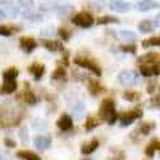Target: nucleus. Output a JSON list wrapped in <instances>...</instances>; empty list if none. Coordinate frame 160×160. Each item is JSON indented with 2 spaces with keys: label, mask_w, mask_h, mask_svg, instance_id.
I'll use <instances>...</instances> for the list:
<instances>
[{
  "label": "nucleus",
  "mask_w": 160,
  "mask_h": 160,
  "mask_svg": "<svg viewBox=\"0 0 160 160\" xmlns=\"http://www.w3.org/2000/svg\"><path fill=\"white\" fill-rule=\"evenodd\" d=\"M34 142H35V146H37L38 149L45 151V149H48V148H50V144H51V138H50V136H43V135H40V136H37V138L34 139Z\"/></svg>",
  "instance_id": "14"
},
{
  "label": "nucleus",
  "mask_w": 160,
  "mask_h": 160,
  "mask_svg": "<svg viewBox=\"0 0 160 160\" xmlns=\"http://www.w3.org/2000/svg\"><path fill=\"white\" fill-rule=\"evenodd\" d=\"M139 69H141L142 75L152 77V75H158L160 74V64H141Z\"/></svg>",
  "instance_id": "6"
},
{
  "label": "nucleus",
  "mask_w": 160,
  "mask_h": 160,
  "mask_svg": "<svg viewBox=\"0 0 160 160\" xmlns=\"http://www.w3.org/2000/svg\"><path fill=\"white\" fill-rule=\"evenodd\" d=\"M154 128H155V125H154L152 122H146V123H142V125H141L139 133H141V135H149V133H151Z\"/></svg>",
  "instance_id": "28"
},
{
  "label": "nucleus",
  "mask_w": 160,
  "mask_h": 160,
  "mask_svg": "<svg viewBox=\"0 0 160 160\" xmlns=\"http://www.w3.org/2000/svg\"><path fill=\"white\" fill-rule=\"evenodd\" d=\"M142 115V111L141 109H133V111H128V112H123L120 115V125L122 127H127L130 123H133L136 118H139Z\"/></svg>",
  "instance_id": "5"
},
{
  "label": "nucleus",
  "mask_w": 160,
  "mask_h": 160,
  "mask_svg": "<svg viewBox=\"0 0 160 160\" xmlns=\"http://www.w3.org/2000/svg\"><path fill=\"white\" fill-rule=\"evenodd\" d=\"M53 5L58 7L55 2H42V10H51V8H53Z\"/></svg>",
  "instance_id": "43"
},
{
  "label": "nucleus",
  "mask_w": 160,
  "mask_h": 160,
  "mask_svg": "<svg viewBox=\"0 0 160 160\" xmlns=\"http://www.w3.org/2000/svg\"><path fill=\"white\" fill-rule=\"evenodd\" d=\"M72 112H74V117L75 118H82L83 117V106L82 104H75L72 108Z\"/></svg>",
  "instance_id": "30"
},
{
  "label": "nucleus",
  "mask_w": 160,
  "mask_h": 160,
  "mask_svg": "<svg viewBox=\"0 0 160 160\" xmlns=\"http://www.w3.org/2000/svg\"><path fill=\"white\" fill-rule=\"evenodd\" d=\"M26 18H29L31 21H40V15H37V13H24Z\"/></svg>",
  "instance_id": "38"
},
{
  "label": "nucleus",
  "mask_w": 160,
  "mask_h": 160,
  "mask_svg": "<svg viewBox=\"0 0 160 160\" xmlns=\"http://www.w3.org/2000/svg\"><path fill=\"white\" fill-rule=\"evenodd\" d=\"M88 90H90L91 95H98V93H101V91H102L101 85H99L98 82H95V80H91V82L88 83Z\"/></svg>",
  "instance_id": "26"
},
{
  "label": "nucleus",
  "mask_w": 160,
  "mask_h": 160,
  "mask_svg": "<svg viewBox=\"0 0 160 160\" xmlns=\"http://www.w3.org/2000/svg\"><path fill=\"white\" fill-rule=\"evenodd\" d=\"M85 160H90V158H85Z\"/></svg>",
  "instance_id": "49"
},
{
  "label": "nucleus",
  "mask_w": 160,
  "mask_h": 160,
  "mask_svg": "<svg viewBox=\"0 0 160 160\" xmlns=\"http://www.w3.org/2000/svg\"><path fill=\"white\" fill-rule=\"evenodd\" d=\"M141 64H160V56L157 53H148L142 58H139V66Z\"/></svg>",
  "instance_id": "13"
},
{
  "label": "nucleus",
  "mask_w": 160,
  "mask_h": 160,
  "mask_svg": "<svg viewBox=\"0 0 160 160\" xmlns=\"http://www.w3.org/2000/svg\"><path fill=\"white\" fill-rule=\"evenodd\" d=\"M0 160H8V155H7V152L0 151Z\"/></svg>",
  "instance_id": "47"
},
{
  "label": "nucleus",
  "mask_w": 160,
  "mask_h": 160,
  "mask_svg": "<svg viewBox=\"0 0 160 160\" xmlns=\"http://www.w3.org/2000/svg\"><path fill=\"white\" fill-rule=\"evenodd\" d=\"M155 151H160V141H157V139L152 141V142L148 146V148H146V155H148V157H152Z\"/></svg>",
  "instance_id": "22"
},
{
  "label": "nucleus",
  "mask_w": 160,
  "mask_h": 160,
  "mask_svg": "<svg viewBox=\"0 0 160 160\" xmlns=\"http://www.w3.org/2000/svg\"><path fill=\"white\" fill-rule=\"evenodd\" d=\"M98 22L99 24H111V22H118V19L114 18V16H102V18L98 19Z\"/></svg>",
  "instance_id": "33"
},
{
  "label": "nucleus",
  "mask_w": 160,
  "mask_h": 160,
  "mask_svg": "<svg viewBox=\"0 0 160 160\" xmlns=\"http://www.w3.org/2000/svg\"><path fill=\"white\" fill-rule=\"evenodd\" d=\"M138 28H139L141 32H152V29H154V22H152L151 19H144V21L139 22Z\"/></svg>",
  "instance_id": "21"
},
{
  "label": "nucleus",
  "mask_w": 160,
  "mask_h": 160,
  "mask_svg": "<svg viewBox=\"0 0 160 160\" xmlns=\"http://www.w3.org/2000/svg\"><path fill=\"white\" fill-rule=\"evenodd\" d=\"M21 96H22V101H24V102H28V104H31V106H32V104H35V102L38 101V98L34 95L32 91H24Z\"/></svg>",
  "instance_id": "20"
},
{
  "label": "nucleus",
  "mask_w": 160,
  "mask_h": 160,
  "mask_svg": "<svg viewBox=\"0 0 160 160\" xmlns=\"http://www.w3.org/2000/svg\"><path fill=\"white\" fill-rule=\"evenodd\" d=\"M109 160H125V155H123V152L115 151V155H112Z\"/></svg>",
  "instance_id": "40"
},
{
  "label": "nucleus",
  "mask_w": 160,
  "mask_h": 160,
  "mask_svg": "<svg viewBox=\"0 0 160 160\" xmlns=\"http://www.w3.org/2000/svg\"><path fill=\"white\" fill-rule=\"evenodd\" d=\"M96 148H99V141L98 139H91L90 142H85L82 144V154H91V152H95Z\"/></svg>",
  "instance_id": "15"
},
{
  "label": "nucleus",
  "mask_w": 160,
  "mask_h": 160,
  "mask_svg": "<svg viewBox=\"0 0 160 160\" xmlns=\"http://www.w3.org/2000/svg\"><path fill=\"white\" fill-rule=\"evenodd\" d=\"M122 50L127 51V53H135V51H136V47H135V45H123Z\"/></svg>",
  "instance_id": "44"
},
{
  "label": "nucleus",
  "mask_w": 160,
  "mask_h": 160,
  "mask_svg": "<svg viewBox=\"0 0 160 160\" xmlns=\"http://www.w3.org/2000/svg\"><path fill=\"white\" fill-rule=\"evenodd\" d=\"M19 138H21V141H22L24 144H28V142H29V136H28V128H26V127H22V128L19 130Z\"/></svg>",
  "instance_id": "34"
},
{
  "label": "nucleus",
  "mask_w": 160,
  "mask_h": 160,
  "mask_svg": "<svg viewBox=\"0 0 160 160\" xmlns=\"http://www.w3.org/2000/svg\"><path fill=\"white\" fill-rule=\"evenodd\" d=\"M151 104L154 106V108H160V95L152 96V98H151Z\"/></svg>",
  "instance_id": "42"
},
{
  "label": "nucleus",
  "mask_w": 160,
  "mask_h": 160,
  "mask_svg": "<svg viewBox=\"0 0 160 160\" xmlns=\"http://www.w3.org/2000/svg\"><path fill=\"white\" fill-rule=\"evenodd\" d=\"M123 98L127 101H138L139 99V93H136V91H125L123 93Z\"/></svg>",
  "instance_id": "29"
},
{
  "label": "nucleus",
  "mask_w": 160,
  "mask_h": 160,
  "mask_svg": "<svg viewBox=\"0 0 160 160\" xmlns=\"http://www.w3.org/2000/svg\"><path fill=\"white\" fill-rule=\"evenodd\" d=\"M109 8L112 11H117V13H127L130 10V3L125 2V0H111Z\"/></svg>",
  "instance_id": "7"
},
{
  "label": "nucleus",
  "mask_w": 160,
  "mask_h": 160,
  "mask_svg": "<svg viewBox=\"0 0 160 160\" xmlns=\"http://www.w3.org/2000/svg\"><path fill=\"white\" fill-rule=\"evenodd\" d=\"M142 47L144 48H149V47H160V37H151L148 40L142 42Z\"/></svg>",
  "instance_id": "25"
},
{
  "label": "nucleus",
  "mask_w": 160,
  "mask_h": 160,
  "mask_svg": "<svg viewBox=\"0 0 160 160\" xmlns=\"http://www.w3.org/2000/svg\"><path fill=\"white\" fill-rule=\"evenodd\" d=\"M29 72H31V75H32L35 80H40V78L43 77V74H45V66L35 62V64H32L31 68H29Z\"/></svg>",
  "instance_id": "10"
},
{
  "label": "nucleus",
  "mask_w": 160,
  "mask_h": 160,
  "mask_svg": "<svg viewBox=\"0 0 160 160\" xmlns=\"http://www.w3.org/2000/svg\"><path fill=\"white\" fill-rule=\"evenodd\" d=\"M2 5H3V10H5V15L10 16V18H16L18 16V8L15 7L13 2H8V0H2Z\"/></svg>",
  "instance_id": "12"
},
{
  "label": "nucleus",
  "mask_w": 160,
  "mask_h": 160,
  "mask_svg": "<svg viewBox=\"0 0 160 160\" xmlns=\"http://www.w3.org/2000/svg\"><path fill=\"white\" fill-rule=\"evenodd\" d=\"M154 26H157V28H160V13L154 18Z\"/></svg>",
  "instance_id": "46"
},
{
  "label": "nucleus",
  "mask_w": 160,
  "mask_h": 160,
  "mask_svg": "<svg viewBox=\"0 0 160 160\" xmlns=\"http://www.w3.org/2000/svg\"><path fill=\"white\" fill-rule=\"evenodd\" d=\"M90 2L93 3V8L101 10V8H102V3H104V0H90Z\"/></svg>",
  "instance_id": "41"
},
{
  "label": "nucleus",
  "mask_w": 160,
  "mask_h": 160,
  "mask_svg": "<svg viewBox=\"0 0 160 160\" xmlns=\"http://www.w3.org/2000/svg\"><path fill=\"white\" fill-rule=\"evenodd\" d=\"M40 35H42V37H51V35H55V28H53V26H48V28L42 29Z\"/></svg>",
  "instance_id": "35"
},
{
  "label": "nucleus",
  "mask_w": 160,
  "mask_h": 160,
  "mask_svg": "<svg viewBox=\"0 0 160 160\" xmlns=\"http://www.w3.org/2000/svg\"><path fill=\"white\" fill-rule=\"evenodd\" d=\"M56 13H58V16H61V18L69 16L71 13H72V5H71V3H62V5H58V7H56Z\"/></svg>",
  "instance_id": "17"
},
{
  "label": "nucleus",
  "mask_w": 160,
  "mask_h": 160,
  "mask_svg": "<svg viewBox=\"0 0 160 160\" xmlns=\"http://www.w3.org/2000/svg\"><path fill=\"white\" fill-rule=\"evenodd\" d=\"M15 29H18V28H8V26H0V35H5V37H10V35H13L15 32Z\"/></svg>",
  "instance_id": "31"
},
{
  "label": "nucleus",
  "mask_w": 160,
  "mask_h": 160,
  "mask_svg": "<svg viewBox=\"0 0 160 160\" xmlns=\"http://www.w3.org/2000/svg\"><path fill=\"white\" fill-rule=\"evenodd\" d=\"M74 62L78 66V68L87 69V71H91L93 74H96V75H101V68H99V66H98L95 61H93V59H90V58H82V56H78V58L74 59Z\"/></svg>",
  "instance_id": "2"
},
{
  "label": "nucleus",
  "mask_w": 160,
  "mask_h": 160,
  "mask_svg": "<svg viewBox=\"0 0 160 160\" xmlns=\"http://www.w3.org/2000/svg\"><path fill=\"white\" fill-rule=\"evenodd\" d=\"M66 78V71L58 68L55 72H53V80H64Z\"/></svg>",
  "instance_id": "32"
},
{
  "label": "nucleus",
  "mask_w": 160,
  "mask_h": 160,
  "mask_svg": "<svg viewBox=\"0 0 160 160\" xmlns=\"http://www.w3.org/2000/svg\"><path fill=\"white\" fill-rule=\"evenodd\" d=\"M16 88H18L16 80H5L3 85L0 87V95H10V93L16 91Z\"/></svg>",
  "instance_id": "9"
},
{
  "label": "nucleus",
  "mask_w": 160,
  "mask_h": 160,
  "mask_svg": "<svg viewBox=\"0 0 160 160\" xmlns=\"http://www.w3.org/2000/svg\"><path fill=\"white\" fill-rule=\"evenodd\" d=\"M117 35L122 40H125V42H135V40L138 38V35L135 32H131V31H118Z\"/></svg>",
  "instance_id": "19"
},
{
  "label": "nucleus",
  "mask_w": 160,
  "mask_h": 160,
  "mask_svg": "<svg viewBox=\"0 0 160 160\" xmlns=\"http://www.w3.org/2000/svg\"><path fill=\"white\" fill-rule=\"evenodd\" d=\"M72 22H74L75 26H78V28L87 29V28H91L93 22H95V19H93V16L90 15V13L80 11V13H77V15L72 18Z\"/></svg>",
  "instance_id": "3"
},
{
  "label": "nucleus",
  "mask_w": 160,
  "mask_h": 160,
  "mask_svg": "<svg viewBox=\"0 0 160 160\" xmlns=\"http://www.w3.org/2000/svg\"><path fill=\"white\" fill-rule=\"evenodd\" d=\"M32 127H34V130H45L47 128V123L43 122V120H34V123H32Z\"/></svg>",
  "instance_id": "36"
},
{
  "label": "nucleus",
  "mask_w": 160,
  "mask_h": 160,
  "mask_svg": "<svg viewBox=\"0 0 160 160\" xmlns=\"http://www.w3.org/2000/svg\"><path fill=\"white\" fill-rule=\"evenodd\" d=\"M43 47L47 50H50V51H59V50H62V45L59 42H53V40H47V42L43 43Z\"/></svg>",
  "instance_id": "23"
},
{
  "label": "nucleus",
  "mask_w": 160,
  "mask_h": 160,
  "mask_svg": "<svg viewBox=\"0 0 160 160\" xmlns=\"http://www.w3.org/2000/svg\"><path fill=\"white\" fill-rule=\"evenodd\" d=\"M5 146H7V148H15V141H13V139H10V138H7L5 139Z\"/></svg>",
  "instance_id": "45"
},
{
  "label": "nucleus",
  "mask_w": 160,
  "mask_h": 160,
  "mask_svg": "<svg viewBox=\"0 0 160 160\" xmlns=\"http://www.w3.org/2000/svg\"><path fill=\"white\" fill-rule=\"evenodd\" d=\"M5 18H7L5 11H3V10H0V19H5Z\"/></svg>",
  "instance_id": "48"
},
{
  "label": "nucleus",
  "mask_w": 160,
  "mask_h": 160,
  "mask_svg": "<svg viewBox=\"0 0 160 160\" xmlns=\"http://www.w3.org/2000/svg\"><path fill=\"white\" fill-rule=\"evenodd\" d=\"M18 3L22 7V8H32L34 7V0H18Z\"/></svg>",
  "instance_id": "37"
},
{
  "label": "nucleus",
  "mask_w": 160,
  "mask_h": 160,
  "mask_svg": "<svg viewBox=\"0 0 160 160\" xmlns=\"http://www.w3.org/2000/svg\"><path fill=\"white\" fill-rule=\"evenodd\" d=\"M21 50L22 51H26V53H31V51H34L35 50V47H37V42L32 38V37H22L21 38Z\"/></svg>",
  "instance_id": "8"
},
{
  "label": "nucleus",
  "mask_w": 160,
  "mask_h": 160,
  "mask_svg": "<svg viewBox=\"0 0 160 160\" xmlns=\"http://www.w3.org/2000/svg\"><path fill=\"white\" fill-rule=\"evenodd\" d=\"M136 8L139 11H149V10L157 8V2H154V0H141V2H138Z\"/></svg>",
  "instance_id": "16"
},
{
  "label": "nucleus",
  "mask_w": 160,
  "mask_h": 160,
  "mask_svg": "<svg viewBox=\"0 0 160 160\" xmlns=\"http://www.w3.org/2000/svg\"><path fill=\"white\" fill-rule=\"evenodd\" d=\"M16 157L21 160H40V157L31 151H19V152H16Z\"/></svg>",
  "instance_id": "18"
},
{
  "label": "nucleus",
  "mask_w": 160,
  "mask_h": 160,
  "mask_svg": "<svg viewBox=\"0 0 160 160\" xmlns=\"http://www.w3.org/2000/svg\"><path fill=\"white\" fill-rule=\"evenodd\" d=\"M98 125H99L98 120L95 117H90V118H87V122H85V130L87 131H91V130H95Z\"/></svg>",
  "instance_id": "27"
},
{
  "label": "nucleus",
  "mask_w": 160,
  "mask_h": 160,
  "mask_svg": "<svg viewBox=\"0 0 160 160\" xmlns=\"http://www.w3.org/2000/svg\"><path fill=\"white\" fill-rule=\"evenodd\" d=\"M18 77V69L16 68H10L3 71V80H15Z\"/></svg>",
  "instance_id": "24"
},
{
  "label": "nucleus",
  "mask_w": 160,
  "mask_h": 160,
  "mask_svg": "<svg viewBox=\"0 0 160 160\" xmlns=\"http://www.w3.org/2000/svg\"><path fill=\"white\" fill-rule=\"evenodd\" d=\"M58 34L61 35V38H62V40H69V38H71L69 31H66V29H59V31H58Z\"/></svg>",
  "instance_id": "39"
},
{
  "label": "nucleus",
  "mask_w": 160,
  "mask_h": 160,
  "mask_svg": "<svg viewBox=\"0 0 160 160\" xmlns=\"http://www.w3.org/2000/svg\"><path fill=\"white\" fill-rule=\"evenodd\" d=\"M99 117L104 118L108 123H114L117 120V112H115V104L112 99H104L101 102V108H99Z\"/></svg>",
  "instance_id": "1"
},
{
  "label": "nucleus",
  "mask_w": 160,
  "mask_h": 160,
  "mask_svg": "<svg viewBox=\"0 0 160 160\" xmlns=\"http://www.w3.org/2000/svg\"><path fill=\"white\" fill-rule=\"evenodd\" d=\"M138 72L136 71H122L118 75H117V80L120 85H135L138 82Z\"/></svg>",
  "instance_id": "4"
},
{
  "label": "nucleus",
  "mask_w": 160,
  "mask_h": 160,
  "mask_svg": "<svg viewBox=\"0 0 160 160\" xmlns=\"http://www.w3.org/2000/svg\"><path fill=\"white\" fill-rule=\"evenodd\" d=\"M72 125H74V122H72V117H69V115H61L59 118H58V127L62 130V131H69L71 128H72Z\"/></svg>",
  "instance_id": "11"
}]
</instances>
